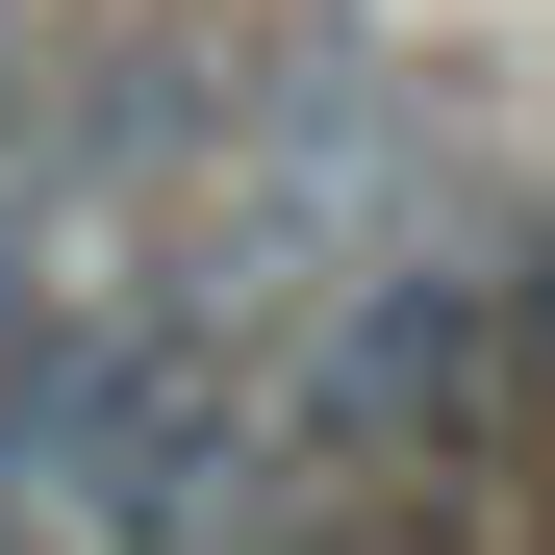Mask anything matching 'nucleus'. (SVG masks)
I'll use <instances>...</instances> for the list:
<instances>
[{
    "label": "nucleus",
    "mask_w": 555,
    "mask_h": 555,
    "mask_svg": "<svg viewBox=\"0 0 555 555\" xmlns=\"http://www.w3.org/2000/svg\"><path fill=\"white\" fill-rule=\"evenodd\" d=\"M505 353H530V429H555V228L505 253Z\"/></svg>",
    "instance_id": "2"
},
{
    "label": "nucleus",
    "mask_w": 555,
    "mask_h": 555,
    "mask_svg": "<svg viewBox=\"0 0 555 555\" xmlns=\"http://www.w3.org/2000/svg\"><path fill=\"white\" fill-rule=\"evenodd\" d=\"M26 379H51V278H26V253H0V480H26V429H51Z\"/></svg>",
    "instance_id": "1"
}]
</instances>
